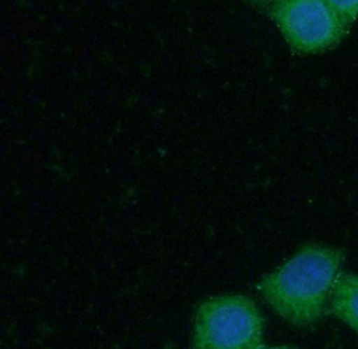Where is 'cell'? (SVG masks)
<instances>
[{
	"mask_svg": "<svg viewBox=\"0 0 358 349\" xmlns=\"http://www.w3.org/2000/svg\"><path fill=\"white\" fill-rule=\"evenodd\" d=\"M343 252L310 243L257 285L263 299L278 316L296 328L315 325L330 305L341 273Z\"/></svg>",
	"mask_w": 358,
	"mask_h": 349,
	"instance_id": "obj_1",
	"label": "cell"
},
{
	"mask_svg": "<svg viewBox=\"0 0 358 349\" xmlns=\"http://www.w3.org/2000/svg\"><path fill=\"white\" fill-rule=\"evenodd\" d=\"M263 333L264 318L252 299L220 294L197 306L191 349H258Z\"/></svg>",
	"mask_w": 358,
	"mask_h": 349,
	"instance_id": "obj_2",
	"label": "cell"
},
{
	"mask_svg": "<svg viewBox=\"0 0 358 349\" xmlns=\"http://www.w3.org/2000/svg\"><path fill=\"white\" fill-rule=\"evenodd\" d=\"M266 11L294 50L305 54L331 48L348 30L324 0H280Z\"/></svg>",
	"mask_w": 358,
	"mask_h": 349,
	"instance_id": "obj_3",
	"label": "cell"
},
{
	"mask_svg": "<svg viewBox=\"0 0 358 349\" xmlns=\"http://www.w3.org/2000/svg\"><path fill=\"white\" fill-rule=\"evenodd\" d=\"M329 308L333 316L358 334V274L340 273Z\"/></svg>",
	"mask_w": 358,
	"mask_h": 349,
	"instance_id": "obj_4",
	"label": "cell"
},
{
	"mask_svg": "<svg viewBox=\"0 0 358 349\" xmlns=\"http://www.w3.org/2000/svg\"><path fill=\"white\" fill-rule=\"evenodd\" d=\"M329 6L334 14L341 20L342 24L349 29V26L358 17V0L353 1H340V0H327Z\"/></svg>",
	"mask_w": 358,
	"mask_h": 349,
	"instance_id": "obj_5",
	"label": "cell"
},
{
	"mask_svg": "<svg viewBox=\"0 0 358 349\" xmlns=\"http://www.w3.org/2000/svg\"><path fill=\"white\" fill-rule=\"evenodd\" d=\"M258 349H295L293 347H289V346H274V347H259Z\"/></svg>",
	"mask_w": 358,
	"mask_h": 349,
	"instance_id": "obj_6",
	"label": "cell"
}]
</instances>
